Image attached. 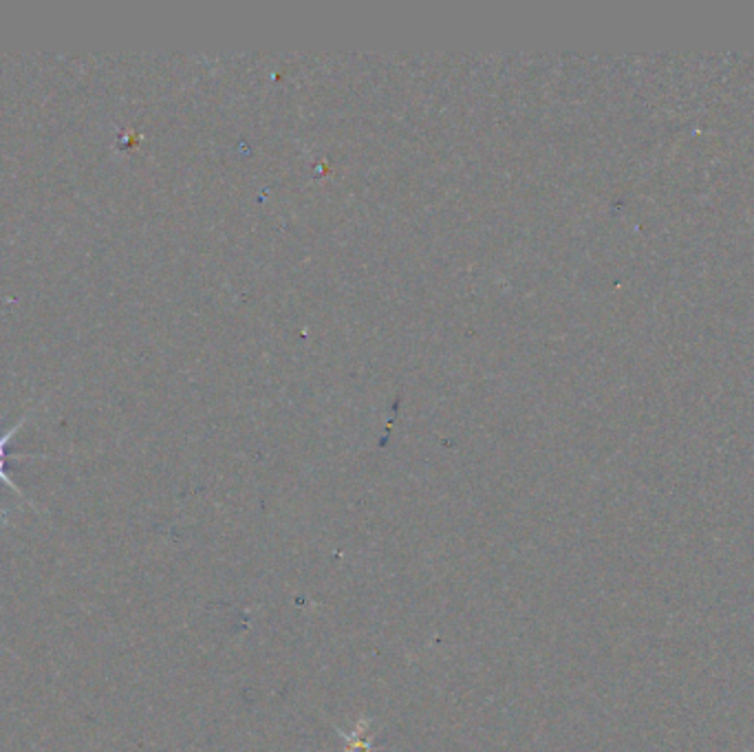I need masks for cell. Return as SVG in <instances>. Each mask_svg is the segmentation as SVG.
Listing matches in <instances>:
<instances>
[{"label":"cell","instance_id":"obj_1","mask_svg":"<svg viewBox=\"0 0 754 752\" xmlns=\"http://www.w3.org/2000/svg\"><path fill=\"white\" fill-rule=\"evenodd\" d=\"M24 421V419H22ZM22 421L20 424H15L13 428H9L7 432H2L0 435V459H7V446H9V441H11V437L22 428Z\"/></svg>","mask_w":754,"mask_h":752}]
</instances>
